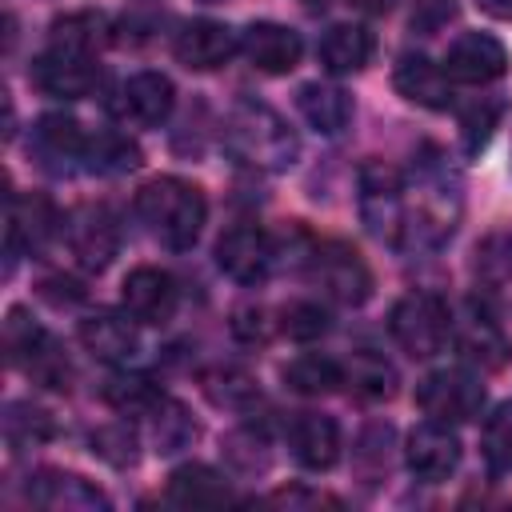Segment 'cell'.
Wrapping results in <instances>:
<instances>
[{"mask_svg": "<svg viewBox=\"0 0 512 512\" xmlns=\"http://www.w3.org/2000/svg\"><path fill=\"white\" fill-rule=\"evenodd\" d=\"M392 84L404 100L420 104V108H448L452 104V76L444 72V64L428 60L424 52H404L392 68Z\"/></svg>", "mask_w": 512, "mask_h": 512, "instance_id": "18", "label": "cell"}, {"mask_svg": "<svg viewBox=\"0 0 512 512\" xmlns=\"http://www.w3.org/2000/svg\"><path fill=\"white\" fill-rule=\"evenodd\" d=\"M284 384L300 396H328L344 384V364H336L332 356H320V352H304L284 368Z\"/></svg>", "mask_w": 512, "mask_h": 512, "instance_id": "29", "label": "cell"}, {"mask_svg": "<svg viewBox=\"0 0 512 512\" xmlns=\"http://www.w3.org/2000/svg\"><path fill=\"white\" fill-rule=\"evenodd\" d=\"M120 300H124V312L136 324H168L172 312H176V304H180V288H176L172 272L152 268V264H140V268H132L124 276Z\"/></svg>", "mask_w": 512, "mask_h": 512, "instance_id": "12", "label": "cell"}, {"mask_svg": "<svg viewBox=\"0 0 512 512\" xmlns=\"http://www.w3.org/2000/svg\"><path fill=\"white\" fill-rule=\"evenodd\" d=\"M232 332L240 336V340H268V332H272V324H268V312L264 308H240L236 312V320H232Z\"/></svg>", "mask_w": 512, "mask_h": 512, "instance_id": "44", "label": "cell"}, {"mask_svg": "<svg viewBox=\"0 0 512 512\" xmlns=\"http://www.w3.org/2000/svg\"><path fill=\"white\" fill-rule=\"evenodd\" d=\"M288 448H292L296 464H304L312 472H324L340 456V428L324 412H300L288 424Z\"/></svg>", "mask_w": 512, "mask_h": 512, "instance_id": "21", "label": "cell"}, {"mask_svg": "<svg viewBox=\"0 0 512 512\" xmlns=\"http://www.w3.org/2000/svg\"><path fill=\"white\" fill-rule=\"evenodd\" d=\"M80 344L104 360V364H128L140 352V336H136V320L124 312H92L80 320Z\"/></svg>", "mask_w": 512, "mask_h": 512, "instance_id": "20", "label": "cell"}, {"mask_svg": "<svg viewBox=\"0 0 512 512\" xmlns=\"http://www.w3.org/2000/svg\"><path fill=\"white\" fill-rule=\"evenodd\" d=\"M444 72L456 84H492L508 72V48L488 32H464L444 56Z\"/></svg>", "mask_w": 512, "mask_h": 512, "instance_id": "14", "label": "cell"}, {"mask_svg": "<svg viewBox=\"0 0 512 512\" xmlns=\"http://www.w3.org/2000/svg\"><path fill=\"white\" fill-rule=\"evenodd\" d=\"M28 500L40 504V508H52V512H96V508H108V496L76 476V472H40L32 484H28Z\"/></svg>", "mask_w": 512, "mask_h": 512, "instance_id": "23", "label": "cell"}, {"mask_svg": "<svg viewBox=\"0 0 512 512\" xmlns=\"http://www.w3.org/2000/svg\"><path fill=\"white\" fill-rule=\"evenodd\" d=\"M240 52L248 56L252 68L268 72V76H284L300 64L304 56V40L296 28L288 24H272V20H260V24H248L240 32Z\"/></svg>", "mask_w": 512, "mask_h": 512, "instance_id": "16", "label": "cell"}, {"mask_svg": "<svg viewBox=\"0 0 512 512\" xmlns=\"http://www.w3.org/2000/svg\"><path fill=\"white\" fill-rule=\"evenodd\" d=\"M52 432V424H48V412L44 408H32V404H8V416H4V436H8V444H16V448H28L32 440H44Z\"/></svg>", "mask_w": 512, "mask_h": 512, "instance_id": "39", "label": "cell"}, {"mask_svg": "<svg viewBox=\"0 0 512 512\" xmlns=\"http://www.w3.org/2000/svg\"><path fill=\"white\" fill-rule=\"evenodd\" d=\"M500 112H504L500 100H476L472 108H464V116H460V136H464V148H468V152H480V148L488 144L492 128L500 124Z\"/></svg>", "mask_w": 512, "mask_h": 512, "instance_id": "40", "label": "cell"}, {"mask_svg": "<svg viewBox=\"0 0 512 512\" xmlns=\"http://www.w3.org/2000/svg\"><path fill=\"white\" fill-rule=\"evenodd\" d=\"M64 232H68V248L76 256V264L88 268V272L108 268L116 248H120V224H116L108 204H80L68 216Z\"/></svg>", "mask_w": 512, "mask_h": 512, "instance_id": "10", "label": "cell"}, {"mask_svg": "<svg viewBox=\"0 0 512 512\" xmlns=\"http://www.w3.org/2000/svg\"><path fill=\"white\" fill-rule=\"evenodd\" d=\"M344 384L364 400H388L396 392V368L380 352L364 348V352H352V360L344 364Z\"/></svg>", "mask_w": 512, "mask_h": 512, "instance_id": "28", "label": "cell"}, {"mask_svg": "<svg viewBox=\"0 0 512 512\" xmlns=\"http://www.w3.org/2000/svg\"><path fill=\"white\" fill-rule=\"evenodd\" d=\"M140 164V148L120 132H96L88 140V172H132Z\"/></svg>", "mask_w": 512, "mask_h": 512, "instance_id": "32", "label": "cell"}, {"mask_svg": "<svg viewBox=\"0 0 512 512\" xmlns=\"http://www.w3.org/2000/svg\"><path fill=\"white\" fill-rule=\"evenodd\" d=\"M480 448H484V460H488L492 472H512V400L500 404V408L484 420Z\"/></svg>", "mask_w": 512, "mask_h": 512, "instance_id": "35", "label": "cell"}, {"mask_svg": "<svg viewBox=\"0 0 512 512\" xmlns=\"http://www.w3.org/2000/svg\"><path fill=\"white\" fill-rule=\"evenodd\" d=\"M404 460H408V472L416 480H448L456 468H460V440L452 432V424H440V420H424L408 432V444H404Z\"/></svg>", "mask_w": 512, "mask_h": 512, "instance_id": "13", "label": "cell"}, {"mask_svg": "<svg viewBox=\"0 0 512 512\" xmlns=\"http://www.w3.org/2000/svg\"><path fill=\"white\" fill-rule=\"evenodd\" d=\"M448 20H456V0H416L408 24L416 36H436Z\"/></svg>", "mask_w": 512, "mask_h": 512, "instance_id": "43", "label": "cell"}, {"mask_svg": "<svg viewBox=\"0 0 512 512\" xmlns=\"http://www.w3.org/2000/svg\"><path fill=\"white\" fill-rule=\"evenodd\" d=\"M88 132L80 128V120L72 116H40L36 128H32V144L40 152V160L56 172H68V168H84L88 160Z\"/></svg>", "mask_w": 512, "mask_h": 512, "instance_id": "22", "label": "cell"}, {"mask_svg": "<svg viewBox=\"0 0 512 512\" xmlns=\"http://www.w3.org/2000/svg\"><path fill=\"white\" fill-rule=\"evenodd\" d=\"M276 328L288 336V340H316L328 332V312L316 304V300H288L280 312H276Z\"/></svg>", "mask_w": 512, "mask_h": 512, "instance_id": "34", "label": "cell"}, {"mask_svg": "<svg viewBox=\"0 0 512 512\" xmlns=\"http://www.w3.org/2000/svg\"><path fill=\"white\" fill-rule=\"evenodd\" d=\"M464 196H460V176L440 152H424L412 172V188L404 184V236L400 244L408 248H440L460 220Z\"/></svg>", "mask_w": 512, "mask_h": 512, "instance_id": "1", "label": "cell"}, {"mask_svg": "<svg viewBox=\"0 0 512 512\" xmlns=\"http://www.w3.org/2000/svg\"><path fill=\"white\" fill-rule=\"evenodd\" d=\"M108 40V20L100 12H68L60 20H52V48H68V52H88L96 56V48Z\"/></svg>", "mask_w": 512, "mask_h": 512, "instance_id": "31", "label": "cell"}, {"mask_svg": "<svg viewBox=\"0 0 512 512\" xmlns=\"http://www.w3.org/2000/svg\"><path fill=\"white\" fill-rule=\"evenodd\" d=\"M204 388H208V396H212L216 404L236 408V412H244V408H252V404L260 400L256 380H252L248 372H240V368H216V372L204 380Z\"/></svg>", "mask_w": 512, "mask_h": 512, "instance_id": "36", "label": "cell"}, {"mask_svg": "<svg viewBox=\"0 0 512 512\" xmlns=\"http://www.w3.org/2000/svg\"><path fill=\"white\" fill-rule=\"evenodd\" d=\"M224 456H228V464L236 468V472H244V476H256V472H264L268 468V440H264V432H256V428H236V432H228L224 436Z\"/></svg>", "mask_w": 512, "mask_h": 512, "instance_id": "38", "label": "cell"}, {"mask_svg": "<svg viewBox=\"0 0 512 512\" xmlns=\"http://www.w3.org/2000/svg\"><path fill=\"white\" fill-rule=\"evenodd\" d=\"M224 148L236 164L256 168V172H284L296 164L300 140L288 128V120L260 104V100H236L224 116Z\"/></svg>", "mask_w": 512, "mask_h": 512, "instance_id": "2", "label": "cell"}, {"mask_svg": "<svg viewBox=\"0 0 512 512\" xmlns=\"http://www.w3.org/2000/svg\"><path fill=\"white\" fill-rule=\"evenodd\" d=\"M136 212L164 248L188 252L204 232L208 200L196 184L180 176H156L136 192Z\"/></svg>", "mask_w": 512, "mask_h": 512, "instance_id": "3", "label": "cell"}, {"mask_svg": "<svg viewBox=\"0 0 512 512\" xmlns=\"http://www.w3.org/2000/svg\"><path fill=\"white\" fill-rule=\"evenodd\" d=\"M176 108V88L164 72H132L116 88V116L132 120L140 128H156L172 116Z\"/></svg>", "mask_w": 512, "mask_h": 512, "instance_id": "15", "label": "cell"}, {"mask_svg": "<svg viewBox=\"0 0 512 512\" xmlns=\"http://www.w3.org/2000/svg\"><path fill=\"white\" fill-rule=\"evenodd\" d=\"M472 272L480 284L488 288H500L512 280V224H496L492 232H484L476 240V252H472Z\"/></svg>", "mask_w": 512, "mask_h": 512, "instance_id": "30", "label": "cell"}, {"mask_svg": "<svg viewBox=\"0 0 512 512\" xmlns=\"http://www.w3.org/2000/svg\"><path fill=\"white\" fill-rule=\"evenodd\" d=\"M452 336H456L460 360L476 372H500L512 360V344H508L504 328L484 312H472L464 324H452Z\"/></svg>", "mask_w": 512, "mask_h": 512, "instance_id": "19", "label": "cell"}, {"mask_svg": "<svg viewBox=\"0 0 512 512\" xmlns=\"http://www.w3.org/2000/svg\"><path fill=\"white\" fill-rule=\"evenodd\" d=\"M488 16H496V20H512V0H476Z\"/></svg>", "mask_w": 512, "mask_h": 512, "instance_id": "47", "label": "cell"}, {"mask_svg": "<svg viewBox=\"0 0 512 512\" xmlns=\"http://www.w3.org/2000/svg\"><path fill=\"white\" fill-rule=\"evenodd\" d=\"M4 348H8V360L28 372L36 384L44 388H68L72 380V368H68V356L60 352V344L24 312V308H12L8 320H4Z\"/></svg>", "mask_w": 512, "mask_h": 512, "instance_id": "5", "label": "cell"}, {"mask_svg": "<svg viewBox=\"0 0 512 512\" xmlns=\"http://www.w3.org/2000/svg\"><path fill=\"white\" fill-rule=\"evenodd\" d=\"M356 188H360L356 204H360L364 228L384 244H400V236H404V176H400V168H392L384 160H364Z\"/></svg>", "mask_w": 512, "mask_h": 512, "instance_id": "6", "label": "cell"}, {"mask_svg": "<svg viewBox=\"0 0 512 512\" xmlns=\"http://www.w3.org/2000/svg\"><path fill=\"white\" fill-rule=\"evenodd\" d=\"M104 396H108L112 408H120V412H128V416H148V412L164 400V392H160L152 380H144V376H116V380L104 388Z\"/></svg>", "mask_w": 512, "mask_h": 512, "instance_id": "37", "label": "cell"}, {"mask_svg": "<svg viewBox=\"0 0 512 512\" xmlns=\"http://www.w3.org/2000/svg\"><path fill=\"white\" fill-rule=\"evenodd\" d=\"M416 404L424 408L428 420L464 424V420H476L480 416V408H484V384L468 368H436L432 376L420 380Z\"/></svg>", "mask_w": 512, "mask_h": 512, "instance_id": "7", "label": "cell"}, {"mask_svg": "<svg viewBox=\"0 0 512 512\" xmlns=\"http://www.w3.org/2000/svg\"><path fill=\"white\" fill-rule=\"evenodd\" d=\"M320 64L332 76H352L372 60V32L364 24H332L320 36Z\"/></svg>", "mask_w": 512, "mask_h": 512, "instance_id": "26", "label": "cell"}, {"mask_svg": "<svg viewBox=\"0 0 512 512\" xmlns=\"http://www.w3.org/2000/svg\"><path fill=\"white\" fill-rule=\"evenodd\" d=\"M40 292H44L52 304H72V300H80V296H84V288H80L72 276H44Z\"/></svg>", "mask_w": 512, "mask_h": 512, "instance_id": "45", "label": "cell"}, {"mask_svg": "<svg viewBox=\"0 0 512 512\" xmlns=\"http://www.w3.org/2000/svg\"><path fill=\"white\" fill-rule=\"evenodd\" d=\"M148 424H152V440H156V452H176V448H184L192 436H196V424H192V416L176 404V400H160L148 416H144Z\"/></svg>", "mask_w": 512, "mask_h": 512, "instance_id": "33", "label": "cell"}, {"mask_svg": "<svg viewBox=\"0 0 512 512\" xmlns=\"http://www.w3.org/2000/svg\"><path fill=\"white\" fill-rule=\"evenodd\" d=\"M304 4H324V0H304Z\"/></svg>", "mask_w": 512, "mask_h": 512, "instance_id": "48", "label": "cell"}, {"mask_svg": "<svg viewBox=\"0 0 512 512\" xmlns=\"http://www.w3.org/2000/svg\"><path fill=\"white\" fill-rule=\"evenodd\" d=\"M356 12H364V16H384V12H392L396 8V0H348Z\"/></svg>", "mask_w": 512, "mask_h": 512, "instance_id": "46", "label": "cell"}, {"mask_svg": "<svg viewBox=\"0 0 512 512\" xmlns=\"http://www.w3.org/2000/svg\"><path fill=\"white\" fill-rule=\"evenodd\" d=\"M308 268H312L316 284H320L332 300H340V304H364V300L372 296V272H368V264L360 260L356 248H348V244H340V240L316 244Z\"/></svg>", "mask_w": 512, "mask_h": 512, "instance_id": "8", "label": "cell"}, {"mask_svg": "<svg viewBox=\"0 0 512 512\" xmlns=\"http://www.w3.org/2000/svg\"><path fill=\"white\" fill-rule=\"evenodd\" d=\"M236 48H240L236 32L220 20H188V24H180V32L172 40L176 60L192 72H212V68L228 64Z\"/></svg>", "mask_w": 512, "mask_h": 512, "instance_id": "17", "label": "cell"}, {"mask_svg": "<svg viewBox=\"0 0 512 512\" xmlns=\"http://www.w3.org/2000/svg\"><path fill=\"white\" fill-rule=\"evenodd\" d=\"M388 448H392V428H388V424H372V428L360 436L356 464L372 460V468H368V484H376V476L388 472Z\"/></svg>", "mask_w": 512, "mask_h": 512, "instance_id": "42", "label": "cell"}, {"mask_svg": "<svg viewBox=\"0 0 512 512\" xmlns=\"http://www.w3.org/2000/svg\"><path fill=\"white\" fill-rule=\"evenodd\" d=\"M32 84L44 92V96H56V100H84L96 92L100 84V64L96 56L88 52H68V48H52L40 52L32 60Z\"/></svg>", "mask_w": 512, "mask_h": 512, "instance_id": "9", "label": "cell"}, {"mask_svg": "<svg viewBox=\"0 0 512 512\" xmlns=\"http://www.w3.org/2000/svg\"><path fill=\"white\" fill-rule=\"evenodd\" d=\"M388 328H392V340L408 356L428 360L444 352V344L452 340V312L436 292H408L392 304Z\"/></svg>", "mask_w": 512, "mask_h": 512, "instance_id": "4", "label": "cell"}, {"mask_svg": "<svg viewBox=\"0 0 512 512\" xmlns=\"http://www.w3.org/2000/svg\"><path fill=\"white\" fill-rule=\"evenodd\" d=\"M296 108H300V116H304L316 132H324V136L344 132L348 120H352V96H348L340 84H324V80L304 84V88L296 92Z\"/></svg>", "mask_w": 512, "mask_h": 512, "instance_id": "25", "label": "cell"}, {"mask_svg": "<svg viewBox=\"0 0 512 512\" xmlns=\"http://www.w3.org/2000/svg\"><path fill=\"white\" fill-rule=\"evenodd\" d=\"M168 500L192 508V504H224V500H232V492H228V480L216 468H208V464H180L168 476Z\"/></svg>", "mask_w": 512, "mask_h": 512, "instance_id": "27", "label": "cell"}, {"mask_svg": "<svg viewBox=\"0 0 512 512\" xmlns=\"http://www.w3.org/2000/svg\"><path fill=\"white\" fill-rule=\"evenodd\" d=\"M276 264L272 236L256 224H236L216 240V268L236 284H260Z\"/></svg>", "mask_w": 512, "mask_h": 512, "instance_id": "11", "label": "cell"}, {"mask_svg": "<svg viewBox=\"0 0 512 512\" xmlns=\"http://www.w3.org/2000/svg\"><path fill=\"white\" fill-rule=\"evenodd\" d=\"M92 448H96L104 460H112V464H132V460H136V436L128 432V424H108V428H100V432L92 436Z\"/></svg>", "mask_w": 512, "mask_h": 512, "instance_id": "41", "label": "cell"}, {"mask_svg": "<svg viewBox=\"0 0 512 512\" xmlns=\"http://www.w3.org/2000/svg\"><path fill=\"white\" fill-rule=\"evenodd\" d=\"M60 216L52 200L44 196H12L8 200V256L16 260L20 252H36L52 232Z\"/></svg>", "mask_w": 512, "mask_h": 512, "instance_id": "24", "label": "cell"}]
</instances>
